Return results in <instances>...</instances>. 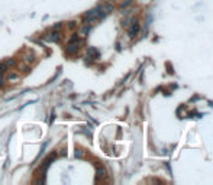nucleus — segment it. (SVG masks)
<instances>
[{"label":"nucleus","instance_id":"1","mask_svg":"<svg viewBox=\"0 0 213 185\" xmlns=\"http://www.w3.org/2000/svg\"><path fill=\"white\" fill-rule=\"evenodd\" d=\"M55 158H57V155H55V153H51V155L47 156V158L42 161V163H41V171H42V178L39 180L41 184H44V182H45V172H47V169H48L49 165L55 161Z\"/></svg>","mask_w":213,"mask_h":185},{"label":"nucleus","instance_id":"2","mask_svg":"<svg viewBox=\"0 0 213 185\" xmlns=\"http://www.w3.org/2000/svg\"><path fill=\"white\" fill-rule=\"evenodd\" d=\"M83 44L81 39H78V41H76V42H68L65 46V52L68 55H74L78 52V49H80V45Z\"/></svg>","mask_w":213,"mask_h":185},{"label":"nucleus","instance_id":"3","mask_svg":"<svg viewBox=\"0 0 213 185\" xmlns=\"http://www.w3.org/2000/svg\"><path fill=\"white\" fill-rule=\"evenodd\" d=\"M97 58H100V52H99L97 48H94V46H92V48L87 49V54H86V61H96Z\"/></svg>","mask_w":213,"mask_h":185},{"label":"nucleus","instance_id":"4","mask_svg":"<svg viewBox=\"0 0 213 185\" xmlns=\"http://www.w3.org/2000/svg\"><path fill=\"white\" fill-rule=\"evenodd\" d=\"M139 23H138V20H133V23L131 25V27L128 29V36L129 38H133V36H136L138 32H139Z\"/></svg>","mask_w":213,"mask_h":185},{"label":"nucleus","instance_id":"5","mask_svg":"<svg viewBox=\"0 0 213 185\" xmlns=\"http://www.w3.org/2000/svg\"><path fill=\"white\" fill-rule=\"evenodd\" d=\"M48 42H60L61 41V33L58 32V29H54L52 32L48 35Z\"/></svg>","mask_w":213,"mask_h":185},{"label":"nucleus","instance_id":"6","mask_svg":"<svg viewBox=\"0 0 213 185\" xmlns=\"http://www.w3.org/2000/svg\"><path fill=\"white\" fill-rule=\"evenodd\" d=\"M23 61H25L26 64H33V62L36 61V55L33 54V52H28V54H25V56H23Z\"/></svg>","mask_w":213,"mask_h":185},{"label":"nucleus","instance_id":"7","mask_svg":"<svg viewBox=\"0 0 213 185\" xmlns=\"http://www.w3.org/2000/svg\"><path fill=\"white\" fill-rule=\"evenodd\" d=\"M17 80H19V74H16V72H9L7 74V81L9 82H16Z\"/></svg>","mask_w":213,"mask_h":185},{"label":"nucleus","instance_id":"8","mask_svg":"<svg viewBox=\"0 0 213 185\" xmlns=\"http://www.w3.org/2000/svg\"><path fill=\"white\" fill-rule=\"evenodd\" d=\"M103 176H106V169L104 168H97V176H96V182L102 180Z\"/></svg>","mask_w":213,"mask_h":185},{"label":"nucleus","instance_id":"9","mask_svg":"<svg viewBox=\"0 0 213 185\" xmlns=\"http://www.w3.org/2000/svg\"><path fill=\"white\" fill-rule=\"evenodd\" d=\"M5 62H6V65L9 67V68H15V67L17 65V61L15 60V58H7Z\"/></svg>","mask_w":213,"mask_h":185},{"label":"nucleus","instance_id":"10","mask_svg":"<svg viewBox=\"0 0 213 185\" xmlns=\"http://www.w3.org/2000/svg\"><path fill=\"white\" fill-rule=\"evenodd\" d=\"M90 29H92V26H90L88 23H84V26H83L81 33H80V35H87V33L90 32Z\"/></svg>","mask_w":213,"mask_h":185},{"label":"nucleus","instance_id":"11","mask_svg":"<svg viewBox=\"0 0 213 185\" xmlns=\"http://www.w3.org/2000/svg\"><path fill=\"white\" fill-rule=\"evenodd\" d=\"M7 70H9V67L6 65V62H2V61H0V74H6Z\"/></svg>","mask_w":213,"mask_h":185},{"label":"nucleus","instance_id":"12","mask_svg":"<svg viewBox=\"0 0 213 185\" xmlns=\"http://www.w3.org/2000/svg\"><path fill=\"white\" fill-rule=\"evenodd\" d=\"M74 156H76L77 159H81L83 156H84V152H83L81 149H76V153H74Z\"/></svg>","mask_w":213,"mask_h":185},{"label":"nucleus","instance_id":"13","mask_svg":"<svg viewBox=\"0 0 213 185\" xmlns=\"http://www.w3.org/2000/svg\"><path fill=\"white\" fill-rule=\"evenodd\" d=\"M78 39H80V33H73V36L70 38L68 42H76V41H78Z\"/></svg>","mask_w":213,"mask_h":185},{"label":"nucleus","instance_id":"14","mask_svg":"<svg viewBox=\"0 0 213 185\" xmlns=\"http://www.w3.org/2000/svg\"><path fill=\"white\" fill-rule=\"evenodd\" d=\"M33 103H36V100H31V101H28V103H25L23 106H21V107H19L17 110H22V109H25V107H28L29 104H33Z\"/></svg>","mask_w":213,"mask_h":185},{"label":"nucleus","instance_id":"15","mask_svg":"<svg viewBox=\"0 0 213 185\" xmlns=\"http://www.w3.org/2000/svg\"><path fill=\"white\" fill-rule=\"evenodd\" d=\"M76 26H77V22H76V20H71V22H68V27H70V29H74Z\"/></svg>","mask_w":213,"mask_h":185},{"label":"nucleus","instance_id":"16","mask_svg":"<svg viewBox=\"0 0 213 185\" xmlns=\"http://www.w3.org/2000/svg\"><path fill=\"white\" fill-rule=\"evenodd\" d=\"M61 27H62V23H61V22H57L54 25V29H61Z\"/></svg>","mask_w":213,"mask_h":185},{"label":"nucleus","instance_id":"17","mask_svg":"<svg viewBox=\"0 0 213 185\" xmlns=\"http://www.w3.org/2000/svg\"><path fill=\"white\" fill-rule=\"evenodd\" d=\"M55 120V110H52V113H51V120H49V123H52Z\"/></svg>","mask_w":213,"mask_h":185},{"label":"nucleus","instance_id":"18","mask_svg":"<svg viewBox=\"0 0 213 185\" xmlns=\"http://www.w3.org/2000/svg\"><path fill=\"white\" fill-rule=\"evenodd\" d=\"M5 84V78H3V74H0V87Z\"/></svg>","mask_w":213,"mask_h":185},{"label":"nucleus","instance_id":"19","mask_svg":"<svg viewBox=\"0 0 213 185\" xmlns=\"http://www.w3.org/2000/svg\"><path fill=\"white\" fill-rule=\"evenodd\" d=\"M29 71V67H22V72H28Z\"/></svg>","mask_w":213,"mask_h":185}]
</instances>
